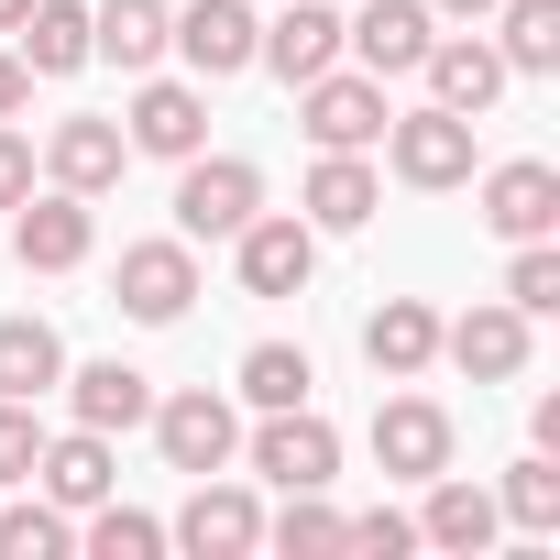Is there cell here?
<instances>
[{
    "mask_svg": "<svg viewBox=\"0 0 560 560\" xmlns=\"http://www.w3.org/2000/svg\"><path fill=\"white\" fill-rule=\"evenodd\" d=\"M253 209H264V165L253 154H209L198 143L176 165V242H231Z\"/></svg>",
    "mask_w": 560,
    "mask_h": 560,
    "instance_id": "cell-1",
    "label": "cell"
},
{
    "mask_svg": "<svg viewBox=\"0 0 560 560\" xmlns=\"http://www.w3.org/2000/svg\"><path fill=\"white\" fill-rule=\"evenodd\" d=\"M231 264H242V298H308V275H319V231L298 209H253L231 231Z\"/></svg>",
    "mask_w": 560,
    "mask_h": 560,
    "instance_id": "cell-2",
    "label": "cell"
},
{
    "mask_svg": "<svg viewBox=\"0 0 560 560\" xmlns=\"http://www.w3.org/2000/svg\"><path fill=\"white\" fill-rule=\"evenodd\" d=\"M298 121H308V143L319 154H363V143H385V78H363V67H319L308 89H298Z\"/></svg>",
    "mask_w": 560,
    "mask_h": 560,
    "instance_id": "cell-3",
    "label": "cell"
},
{
    "mask_svg": "<svg viewBox=\"0 0 560 560\" xmlns=\"http://www.w3.org/2000/svg\"><path fill=\"white\" fill-rule=\"evenodd\" d=\"M154 451H165V472H231V451H242V418H231V396H209V385H187V396H154Z\"/></svg>",
    "mask_w": 560,
    "mask_h": 560,
    "instance_id": "cell-4",
    "label": "cell"
},
{
    "mask_svg": "<svg viewBox=\"0 0 560 560\" xmlns=\"http://www.w3.org/2000/svg\"><path fill=\"white\" fill-rule=\"evenodd\" d=\"M253 472L287 483V494H330V472H341V429H330L319 407H264V429H253Z\"/></svg>",
    "mask_w": 560,
    "mask_h": 560,
    "instance_id": "cell-5",
    "label": "cell"
},
{
    "mask_svg": "<svg viewBox=\"0 0 560 560\" xmlns=\"http://www.w3.org/2000/svg\"><path fill=\"white\" fill-rule=\"evenodd\" d=\"M385 165H396L407 187H429V198H440V187H472V121L440 110V100H429V110H396V121H385Z\"/></svg>",
    "mask_w": 560,
    "mask_h": 560,
    "instance_id": "cell-6",
    "label": "cell"
},
{
    "mask_svg": "<svg viewBox=\"0 0 560 560\" xmlns=\"http://www.w3.org/2000/svg\"><path fill=\"white\" fill-rule=\"evenodd\" d=\"M121 143L187 165V154L209 143V100H198V78H154V67H143V89H132V110H121Z\"/></svg>",
    "mask_w": 560,
    "mask_h": 560,
    "instance_id": "cell-7",
    "label": "cell"
},
{
    "mask_svg": "<svg viewBox=\"0 0 560 560\" xmlns=\"http://www.w3.org/2000/svg\"><path fill=\"white\" fill-rule=\"evenodd\" d=\"M429 34H440V12H429V0H363V12L341 23V56H352L363 78H418Z\"/></svg>",
    "mask_w": 560,
    "mask_h": 560,
    "instance_id": "cell-8",
    "label": "cell"
},
{
    "mask_svg": "<svg viewBox=\"0 0 560 560\" xmlns=\"http://www.w3.org/2000/svg\"><path fill=\"white\" fill-rule=\"evenodd\" d=\"M89 242H100V220H89L78 187H45V198L12 209V253H23V275H78Z\"/></svg>",
    "mask_w": 560,
    "mask_h": 560,
    "instance_id": "cell-9",
    "label": "cell"
},
{
    "mask_svg": "<svg viewBox=\"0 0 560 560\" xmlns=\"http://www.w3.org/2000/svg\"><path fill=\"white\" fill-rule=\"evenodd\" d=\"M440 363H462L472 385H516V374H527V308L483 298V308L440 319Z\"/></svg>",
    "mask_w": 560,
    "mask_h": 560,
    "instance_id": "cell-10",
    "label": "cell"
},
{
    "mask_svg": "<svg viewBox=\"0 0 560 560\" xmlns=\"http://www.w3.org/2000/svg\"><path fill=\"white\" fill-rule=\"evenodd\" d=\"M187 298H198V253H187V242H121V319L176 330Z\"/></svg>",
    "mask_w": 560,
    "mask_h": 560,
    "instance_id": "cell-11",
    "label": "cell"
},
{
    "mask_svg": "<svg viewBox=\"0 0 560 560\" xmlns=\"http://www.w3.org/2000/svg\"><path fill=\"white\" fill-rule=\"evenodd\" d=\"M165 45L187 56V78H242L264 23L242 12V0H187V12H165Z\"/></svg>",
    "mask_w": 560,
    "mask_h": 560,
    "instance_id": "cell-12",
    "label": "cell"
},
{
    "mask_svg": "<svg viewBox=\"0 0 560 560\" xmlns=\"http://www.w3.org/2000/svg\"><path fill=\"white\" fill-rule=\"evenodd\" d=\"M374 462H385L396 483L451 472V407H440V396H385V407H374Z\"/></svg>",
    "mask_w": 560,
    "mask_h": 560,
    "instance_id": "cell-13",
    "label": "cell"
},
{
    "mask_svg": "<svg viewBox=\"0 0 560 560\" xmlns=\"http://www.w3.org/2000/svg\"><path fill=\"white\" fill-rule=\"evenodd\" d=\"M176 549H198V560H242V549H264V505L242 494V483H220V472H198V494L176 505V527H165Z\"/></svg>",
    "mask_w": 560,
    "mask_h": 560,
    "instance_id": "cell-14",
    "label": "cell"
},
{
    "mask_svg": "<svg viewBox=\"0 0 560 560\" xmlns=\"http://www.w3.org/2000/svg\"><path fill=\"white\" fill-rule=\"evenodd\" d=\"M418 78H429V100H440V110H462V121H483V110L505 100V56H494L483 34H429Z\"/></svg>",
    "mask_w": 560,
    "mask_h": 560,
    "instance_id": "cell-15",
    "label": "cell"
},
{
    "mask_svg": "<svg viewBox=\"0 0 560 560\" xmlns=\"http://www.w3.org/2000/svg\"><path fill=\"white\" fill-rule=\"evenodd\" d=\"M121 165H132V143H121V121H100V110H67V121L45 132V176L78 187V198L121 187Z\"/></svg>",
    "mask_w": 560,
    "mask_h": 560,
    "instance_id": "cell-16",
    "label": "cell"
},
{
    "mask_svg": "<svg viewBox=\"0 0 560 560\" xmlns=\"http://www.w3.org/2000/svg\"><path fill=\"white\" fill-rule=\"evenodd\" d=\"M253 67H275L287 89H308L319 67H341V0H298V12H275L264 45H253Z\"/></svg>",
    "mask_w": 560,
    "mask_h": 560,
    "instance_id": "cell-17",
    "label": "cell"
},
{
    "mask_svg": "<svg viewBox=\"0 0 560 560\" xmlns=\"http://www.w3.org/2000/svg\"><path fill=\"white\" fill-rule=\"evenodd\" d=\"M483 231H505V242L560 231V165H538V154L494 165V176H483Z\"/></svg>",
    "mask_w": 560,
    "mask_h": 560,
    "instance_id": "cell-18",
    "label": "cell"
},
{
    "mask_svg": "<svg viewBox=\"0 0 560 560\" xmlns=\"http://www.w3.org/2000/svg\"><path fill=\"white\" fill-rule=\"evenodd\" d=\"M363 363H374L385 385H418V374L440 363V308H429V298H385V308L363 319Z\"/></svg>",
    "mask_w": 560,
    "mask_h": 560,
    "instance_id": "cell-19",
    "label": "cell"
},
{
    "mask_svg": "<svg viewBox=\"0 0 560 560\" xmlns=\"http://www.w3.org/2000/svg\"><path fill=\"white\" fill-rule=\"evenodd\" d=\"M110 483H121V462H110V440H100V429H67V440H45V451H34V494H45V505H67V516H89Z\"/></svg>",
    "mask_w": 560,
    "mask_h": 560,
    "instance_id": "cell-20",
    "label": "cell"
},
{
    "mask_svg": "<svg viewBox=\"0 0 560 560\" xmlns=\"http://www.w3.org/2000/svg\"><path fill=\"white\" fill-rule=\"evenodd\" d=\"M67 418L100 429V440H121V429L154 418V374H132V363H78V374H67Z\"/></svg>",
    "mask_w": 560,
    "mask_h": 560,
    "instance_id": "cell-21",
    "label": "cell"
},
{
    "mask_svg": "<svg viewBox=\"0 0 560 560\" xmlns=\"http://www.w3.org/2000/svg\"><path fill=\"white\" fill-rule=\"evenodd\" d=\"M374 209H385V176H374L363 154H319V165H308V198H298L308 231H363Z\"/></svg>",
    "mask_w": 560,
    "mask_h": 560,
    "instance_id": "cell-22",
    "label": "cell"
},
{
    "mask_svg": "<svg viewBox=\"0 0 560 560\" xmlns=\"http://www.w3.org/2000/svg\"><path fill=\"white\" fill-rule=\"evenodd\" d=\"M494 527H505V505H494L483 483H451V472H429V516H418V549H462V560H483V549H494Z\"/></svg>",
    "mask_w": 560,
    "mask_h": 560,
    "instance_id": "cell-23",
    "label": "cell"
},
{
    "mask_svg": "<svg viewBox=\"0 0 560 560\" xmlns=\"http://www.w3.org/2000/svg\"><path fill=\"white\" fill-rule=\"evenodd\" d=\"M89 56L121 67V78H143L165 56V0H100V12H89Z\"/></svg>",
    "mask_w": 560,
    "mask_h": 560,
    "instance_id": "cell-24",
    "label": "cell"
},
{
    "mask_svg": "<svg viewBox=\"0 0 560 560\" xmlns=\"http://www.w3.org/2000/svg\"><path fill=\"white\" fill-rule=\"evenodd\" d=\"M494 56L505 78H560V0H494Z\"/></svg>",
    "mask_w": 560,
    "mask_h": 560,
    "instance_id": "cell-25",
    "label": "cell"
},
{
    "mask_svg": "<svg viewBox=\"0 0 560 560\" xmlns=\"http://www.w3.org/2000/svg\"><path fill=\"white\" fill-rule=\"evenodd\" d=\"M12 56H23L34 78H78V67H89V0H34L23 34H12Z\"/></svg>",
    "mask_w": 560,
    "mask_h": 560,
    "instance_id": "cell-26",
    "label": "cell"
},
{
    "mask_svg": "<svg viewBox=\"0 0 560 560\" xmlns=\"http://www.w3.org/2000/svg\"><path fill=\"white\" fill-rule=\"evenodd\" d=\"M56 385H67V341H56L45 319H0V396L45 407Z\"/></svg>",
    "mask_w": 560,
    "mask_h": 560,
    "instance_id": "cell-27",
    "label": "cell"
},
{
    "mask_svg": "<svg viewBox=\"0 0 560 560\" xmlns=\"http://www.w3.org/2000/svg\"><path fill=\"white\" fill-rule=\"evenodd\" d=\"M308 385H319V374H308L298 341H253V352H242V407H308Z\"/></svg>",
    "mask_w": 560,
    "mask_h": 560,
    "instance_id": "cell-28",
    "label": "cell"
},
{
    "mask_svg": "<svg viewBox=\"0 0 560 560\" xmlns=\"http://www.w3.org/2000/svg\"><path fill=\"white\" fill-rule=\"evenodd\" d=\"M67 549H78V516L67 505H45V494L34 505H0V560H67Z\"/></svg>",
    "mask_w": 560,
    "mask_h": 560,
    "instance_id": "cell-29",
    "label": "cell"
},
{
    "mask_svg": "<svg viewBox=\"0 0 560 560\" xmlns=\"http://www.w3.org/2000/svg\"><path fill=\"white\" fill-rule=\"evenodd\" d=\"M264 538L287 549V560H341V505L330 494H287V516H275Z\"/></svg>",
    "mask_w": 560,
    "mask_h": 560,
    "instance_id": "cell-30",
    "label": "cell"
},
{
    "mask_svg": "<svg viewBox=\"0 0 560 560\" xmlns=\"http://www.w3.org/2000/svg\"><path fill=\"white\" fill-rule=\"evenodd\" d=\"M494 505H505L527 538H549V527H560V462H549V451H527V462L505 472V494H494Z\"/></svg>",
    "mask_w": 560,
    "mask_h": 560,
    "instance_id": "cell-31",
    "label": "cell"
},
{
    "mask_svg": "<svg viewBox=\"0 0 560 560\" xmlns=\"http://www.w3.org/2000/svg\"><path fill=\"white\" fill-rule=\"evenodd\" d=\"M89 549H100V560H154V549H165V516L100 494V505H89Z\"/></svg>",
    "mask_w": 560,
    "mask_h": 560,
    "instance_id": "cell-32",
    "label": "cell"
},
{
    "mask_svg": "<svg viewBox=\"0 0 560 560\" xmlns=\"http://www.w3.org/2000/svg\"><path fill=\"white\" fill-rule=\"evenodd\" d=\"M505 308H527V319H549L560 308V242L538 231V242H516V264H505Z\"/></svg>",
    "mask_w": 560,
    "mask_h": 560,
    "instance_id": "cell-33",
    "label": "cell"
},
{
    "mask_svg": "<svg viewBox=\"0 0 560 560\" xmlns=\"http://www.w3.org/2000/svg\"><path fill=\"white\" fill-rule=\"evenodd\" d=\"M34 451H45V418H34L23 396H0V494L34 483Z\"/></svg>",
    "mask_w": 560,
    "mask_h": 560,
    "instance_id": "cell-34",
    "label": "cell"
},
{
    "mask_svg": "<svg viewBox=\"0 0 560 560\" xmlns=\"http://www.w3.org/2000/svg\"><path fill=\"white\" fill-rule=\"evenodd\" d=\"M341 549H374V560H407V549H418V516H396V505H374V516H341Z\"/></svg>",
    "mask_w": 560,
    "mask_h": 560,
    "instance_id": "cell-35",
    "label": "cell"
},
{
    "mask_svg": "<svg viewBox=\"0 0 560 560\" xmlns=\"http://www.w3.org/2000/svg\"><path fill=\"white\" fill-rule=\"evenodd\" d=\"M23 198H34V143L0 121V209H23Z\"/></svg>",
    "mask_w": 560,
    "mask_h": 560,
    "instance_id": "cell-36",
    "label": "cell"
},
{
    "mask_svg": "<svg viewBox=\"0 0 560 560\" xmlns=\"http://www.w3.org/2000/svg\"><path fill=\"white\" fill-rule=\"evenodd\" d=\"M23 100H34V67H23V56H12V45H0V121H12V110H23Z\"/></svg>",
    "mask_w": 560,
    "mask_h": 560,
    "instance_id": "cell-37",
    "label": "cell"
},
{
    "mask_svg": "<svg viewBox=\"0 0 560 560\" xmlns=\"http://www.w3.org/2000/svg\"><path fill=\"white\" fill-rule=\"evenodd\" d=\"M429 12H440V23H483V12H494V0H429Z\"/></svg>",
    "mask_w": 560,
    "mask_h": 560,
    "instance_id": "cell-38",
    "label": "cell"
},
{
    "mask_svg": "<svg viewBox=\"0 0 560 560\" xmlns=\"http://www.w3.org/2000/svg\"><path fill=\"white\" fill-rule=\"evenodd\" d=\"M23 12H34V0H0V34H23Z\"/></svg>",
    "mask_w": 560,
    "mask_h": 560,
    "instance_id": "cell-39",
    "label": "cell"
}]
</instances>
